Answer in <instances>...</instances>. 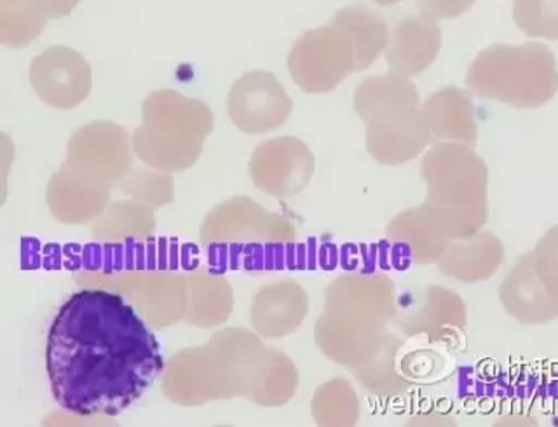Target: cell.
I'll return each mask as SVG.
<instances>
[{"instance_id":"1","label":"cell","mask_w":558,"mask_h":427,"mask_svg":"<svg viewBox=\"0 0 558 427\" xmlns=\"http://www.w3.org/2000/svg\"><path fill=\"white\" fill-rule=\"evenodd\" d=\"M46 370L52 396L72 414L118 415L161 374V347L118 293L81 290L52 319Z\"/></svg>"},{"instance_id":"2","label":"cell","mask_w":558,"mask_h":427,"mask_svg":"<svg viewBox=\"0 0 558 427\" xmlns=\"http://www.w3.org/2000/svg\"><path fill=\"white\" fill-rule=\"evenodd\" d=\"M417 87L409 75L391 70L368 77L354 93V109L366 122V150L386 166L405 164L432 142Z\"/></svg>"},{"instance_id":"3","label":"cell","mask_w":558,"mask_h":427,"mask_svg":"<svg viewBox=\"0 0 558 427\" xmlns=\"http://www.w3.org/2000/svg\"><path fill=\"white\" fill-rule=\"evenodd\" d=\"M144 122L135 133L142 161L157 170L182 171L197 161L203 139L214 127V115L203 101L157 91L144 103Z\"/></svg>"},{"instance_id":"4","label":"cell","mask_w":558,"mask_h":427,"mask_svg":"<svg viewBox=\"0 0 558 427\" xmlns=\"http://www.w3.org/2000/svg\"><path fill=\"white\" fill-rule=\"evenodd\" d=\"M478 159L453 142L433 145L421 161L427 199L418 211L444 240H461L462 200L468 199L478 179Z\"/></svg>"},{"instance_id":"5","label":"cell","mask_w":558,"mask_h":427,"mask_svg":"<svg viewBox=\"0 0 558 427\" xmlns=\"http://www.w3.org/2000/svg\"><path fill=\"white\" fill-rule=\"evenodd\" d=\"M288 70L305 93H328L356 72V52L344 32L327 23L296 39Z\"/></svg>"},{"instance_id":"6","label":"cell","mask_w":558,"mask_h":427,"mask_svg":"<svg viewBox=\"0 0 558 427\" xmlns=\"http://www.w3.org/2000/svg\"><path fill=\"white\" fill-rule=\"evenodd\" d=\"M293 103L275 74L253 70L241 75L229 93L232 122L244 133L260 135L283 126Z\"/></svg>"},{"instance_id":"7","label":"cell","mask_w":558,"mask_h":427,"mask_svg":"<svg viewBox=\"0 0 558 427\" xmlns=\"http://www.w3.org/2000/svg\"><path fill=\"white\" fill-rule=\"evenodd\" d=\"M313 174V152L293 136H281L258 145L250 161L253 183L270 196H295L307 187Z\"/></svg>"},{"instance_id":"8","label":"cell","mask_w":558,"mask_h":427,"mask_svg":"<svg viewBox=\"0 0 558 427\" xmlns=\"http://www.w3.org/2000/svg\"><path fill=\"white\" fill-rule=\"evenodd\" d=\"M31 81L40 100L57 109H72L89 95L92 69L74 49L57 46L32 61Z\"/></svg>"},{"instance_id":"9","label":"cell","mask_w":558,"mask_h":427,"mask_svg":"<svg viewBox=\"0 0 558 427\" xmlns=\"http://www.w3.org/2000/svg\"><path fill=\"white\" fill-rule=\"evenodd\" d=\"M440 49L441 30L438 22L423 14H414L398 23L391 32L386 61L389 69L414 77L433 65Z\"/></svg>"},{"instance_id":"10","label":"cell","mask_w":558,"mask_h":427,"mask_svg":"<svg viewBox=\"0 0 558 427\" xmlns=\"http://www.w3.org/2000/svg\"><path fill=\"white\" fill-rule=\"evenodd\" d=\"M331 25L344 32L356 52V72L368 69L389 46V28L379 14L365 5H348L331 16Z\"/></svg>"},{"instance_id":"11","label":"cell","mask_w":558,"mask_h":427,"mask_svg":"<svg viewBox=\"0 0 558 427\" xmlns=\"http://www.w3.org/2000/svg\"><path fill=\"white\" fill-rule=\"evenodd\" d=\"M424 119L432 139L438 142H473L475 124L471 121V107L464 93L445 87L433 93L423 105Z\"/></svg>"},{"instance_id":"12","label":"cell","mask_w":558,"mask_h":427,"mask_svg":"<svg viewBox=\"0 0 558 427\" xmlns=\"http://www.w3.org/2000/svg\"><path fill=\"white\" fill-rule=\"evenodd\" d=\"M46 0H0V37L8 46H25L48 23Z\"/></svg>"},{"instance_id":"13","label":"cell","mask_w":558,"mask_h":427,"mask_svg":"<svg viewBox=\"0 0 558 427\" xmlns=\"http://www.w3.org/2000/svg\"><path fill=\"white\" fill-rule=\"evenodd\" d=\"M458 305H461V301L449 288L429 286L424 292L421 309L415 310L414 316L410 318V325L415 327V331L432 335L435 342L449 339L450 327H456L459 322L452 321L453 307Z\"/></svg>"},{"instance_id":"14","label":"cell","mask_w":558,"mask_h":427,"mask_svg":"<svg viewBox=\"0 0 558 427\" xmlns=\"http://www.w3.org/2000/svg\"><path fill=\"white\" fill-rule=\"evenodd\" d=\"M395 223L405 232V241L410 244L414 260L418 264L440 260L441 255L447 252L450 241L444 240L433 231L426 218L418 211V208L409 209L405 213L398 215Z\"/></svg>"},{"instance_id":"15","label":"cell","mask_w":558,"mask_h":427,"mask_svg":"<svg viewBox=\"0 0 558 427\" xmlns=\"http://www.w3.org/2000/svg\"><path fill=\"white\" fill-rule=\"evenodd\" d=\"M473 2L475 0H417V8L423 16L440 22L466 13Z\"/></svg>"},{"instance_id":"16","label":"cell","mask_w":558,"mask_h":427,"mask_svg":"<svg viewBox=\"0 0 558 427\" xmlns=\"http://www.w3.org/2000/svg\"><path fill=\"white\" fill-rule=\"evenodd\" d=\"M81 0H46L49 17H63L77 8Z\"/></svg>"},{"instance_id":"17","label":"cell","mask_w":558,"mask_h":427,"mask_svg":"<svg viewBox=\"0 0 558 427\" xmlns=\"http://www.w3.org/2000/svg\"><path fill=\"white\" fill-rule=\"evenodd\" d=\"M375 2L380 5H392L398 4V2H403V0H375Z\"/></svg>"}]
</instances>
